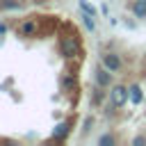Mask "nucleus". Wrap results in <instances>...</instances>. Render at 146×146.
I'll list each match as a JSON object with an SVG mask.
<instances>
[{
    "label": "nucleus",
    "mask_w": 146,
    "mask_h": 146,
    "mask_svg": "<svg viewBox=\"0 0 146 146\" xmlns=\"http://www.w3.org/2000/svg\"><path fill=\"white\" fill-rule=\"evenodd\" d=\"M128 89L123 87V84H116V87H112V91H110V100H112V107H123L125 103H128Z\"/></svg>",
    "instance_id": "obj_1"
},
{
    "label": "nucleus",
    "mask_w": 146,
    "mask_h": 146,
    "mask_svg": "<svg viewBox=\"0 0 146 146\" xmlns=\"http://www.w3.org/2000/svg\"><path fill=\"white\" fill-rule=\"evenodd\" d=\"M103 66H105L107 71H112V73H119L121 66H123V62H121V57H119L116 52H105V55H103Z\"/></svg>",
    "instance_id": "obj_2"
},
{
    "label": "nucleus",
    "mask_w": 146,
    "mask_h": 146,
    "mask_svg": "<svg viewBox=\"0 0 146 146\" xmlns=\"http://www.w3.org/2000/svg\"><path fill=\"white\" fill-rule=\"evenodd\" d=\"M59 48H62V55L64 57H73L78 52V39L75 36H64L59 41Z\"/></svg>",
    "instance_id": "obj_3"
},
{
    "label": "nucleus",
    "mask_w": 146,
    "mask_h": 146,
    "mask_svg": "<svg viewBox=\"0 0 146 146\" xmlns=\"http://www.w3.org/2000/svg\"><path fill=\"white\" fill-rule=\"evenodd\" d=\"M110 82H112V71H107L105 66H98V68H96V84L110 87Z\"/></svg>",
    "instance_id": "obj_4"
},
{
    "label": "nucleus",
    "mask_w": 146,
    "mask_h": 146,
    "mask_svg": "<svg viewBox=\"0 0 146 146\" xmlns=\"http://www.w3.org/2000/svg\"><path fill=\"white\" fill-rule=\"evenodd\" d=\"M16 32H18V34H23V36H27V34L36 32V18H27V21H23V23L16 27Z\"/></svg>",
    "instance_id": "obj_5"
},
{
    "label": "nucleus",
    "mask_w": 146,
    "mask_h": 146,
    "mask_svg": "<svg viewBox=\"0 0 146 146\" xmlns=\"http://www.w3.org/2000/svg\"><path fill=\"white\" fill-rule=\"evenodd\" d=\"M130 9H132L135 18H139V21H144V18H146V0H132Z\"/></svg>",
    "instance_id": "obj_6"
},
{
    "label": "nucleus",
    "mask_w": 146,
    "mask_h": 146,
    "mask_svg": "<svg viewBox=\"0 0 146 146\" xmlns=\"http://www.w3.org/2000/svg\"><path fill=\"white\" fill-rule=\"evenodd\" d=\"M128 96H130V100H132L135 105H139V103H141V98H144L141 87H139V84H130V87H128Z\"/></svg>",
    "instance_id": "obj_7"
},
{
    "label": "nucleus",
    "mask_w": 146,
    "mask_h": 146,
    "mask_svg": "<svg viewBox=\"0 0 146 146\" xmlns=\"http://www.w3.org/2000/svg\"><path fill=\"white\" fill-rule=\"evenodd\" d=\"M68 130H71V123H68V121L59 123V125H57V130H55V139H57V141H64V139H66V135H68Z\"/></svg>",
    "instance_id": "obj_8"
},
{
    "label": "nucleus",
    "mask_w": 146,
    "mask_h": 146,
    "mask_svg": "<svg viewBox=\"0 0 146 146\" xmlns=\"http://www.w3.org/2000/svg\"><path fill=\"white\" fill-rule=\"evenodd\" d=\"M103 89H105V87H100V84L94 87V94H91V103H94V105H100V103H103V98H105V91H103Z\"/></svg>",
    "instance_id": "obj_9"
},
{
    "label": "nucleus",
    "mask_w": 146,
    "mask_h": 146,
    "mask_svg": "<svg viewBox=\"0 0 146 146\" xmlns=\"http://www.w3.org/2000/svg\"><path fill=\"white\" fill-rule=\"evenodd\" d=\"M80 9H82L84 14H91V16H96V7H94V5H89L87 0H80Z\"/></svg>",
    "instance_id": "obj_10"
},
{
    "label": "nucleus",
    "mask_w": 146,
    "mask_h": 146,
    "mask_svg": "<svg viewBox=\"0 0 146 146\" xmlns=\"http://www.w3.org/2000/svg\"><path fill=\"white\" fill-rule=\"evenodd\" d=\"M62 84H64V87H66V89H68V87H73V84H75V80H73V78H71V75H66V78H64V80H62Z\"/></svg>",
    "instance_id": "obj_11"
},
{
    "label": "nucleus",
    "mask_w": 146,
    "mask_h": 146,
    "mask_svg": "<svg viewBox=\"0 0 146 146\" xmlns=\"http://www.w3.org/2000/svg\"><path fill=\"white\" fill-rule=\"evenodd\" d=\"M112 141H114V137H110V135H105V137L100 139V144H112Z\"/></svg>",
    "instance_id": "obj_12"
},
{
    "label": "nucleus",
    "mask_w": 146,
    "mask_h": 146,
    "mask_svg": "<svg viewBox=\"0 0 146 146\" xmlns=\"http://www.w3.org/2000/svg\"><path fill=\"white\" fill-rule=\"evenodd\" d=\"M144 141H146L144 137H135V139H132V144H144Z\"/></svg>",
    "instance_id": "obj_13"
},
{
    "label": "nucleus",
    "mask_w": 146,
    "mask_h": 146,
    "mask_svg": "<svg viewBox=\"0 0 146 146\" xmlns=\"http://www.w3.org/2000/svg\"><path fill=\"white\" fill-rule=\"evenodd\" d=\"M5 32H7V25H5V23H0V34H5Z\"/></svg>",
    "instance_id": "obj_14"
}]
</instances>
